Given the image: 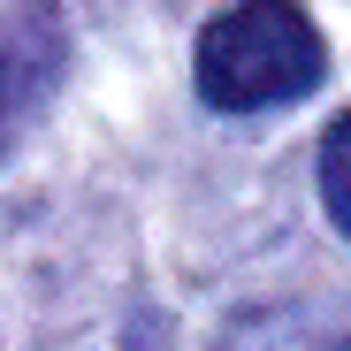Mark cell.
I'll return each mask as SVG.
<instances>
[{
    "label": "cell",
    "instance_id": "cell-5",
    "mask_svg": "<svg viewBox=\"0 0 351 351\" xmlns=\"http://www.w3.org/2000/svg\"><path fill=\"white\" fill-rule=\"evenodd\" d=\"M336 351H351V336H343V343H336Z\"/></svg>",
    "mask_w": 351,
    "mask_h": 351
},
{
    "label": "cell",
    "instance_id": "cell-4",
    "mask_svg": "<svg viewBox=\"0 0 351 351\" xmlns=\"http://www.w3.org/2000/svg\"><path fill=\"white\" fill-rule=\"evenodd\" d=\"M221 351H306V336L290 321H275V313H245L237 328L221 336Z\"/></svg>",
    "mask_w": 351,
    "mask_h": 351
},
{
    "label": "cell",
    "instance_id": "cell-1",
    "mask_svg": "<svg viewBox=\"0 0 351 351\" xmlns=\"http://www.w3.org/2000/svg\"><path fill=\"white\" fill-rule=\"evenodd\" d=\"M199 99L221 114H260L290 107L328 77V46L298 0H237L199 31Z\"/></svg>",
    "mask_w": 351,
    "mask_h": 351
},
{
    "label": "cell",
    "instance_id": "cell-3",
    "mask_svg": "<svg viewBox=\"0 0 351 351\" xmlns=\"http://www.w3.org/2000/svg\"><path fill=\"white\" fill-rule=\"evenodd\" d=\"M321 206H328V221L351 237V107L321 130Z\"/></svg>",
    "mask_w": 351,
    "mask_h": 351
},
{
    "label": "cell",
    "instance_id": "cell-2",
    "mask_svg": "<svg viewBox=\"0 0 351 351\" xmlns=\"http://www.w3.org/2000/svg\"><path fill=\"white\" fill-rule=\"evenodd\" d=\"M62 62H69V38H62V16L53 8L0 16V160H8L16 130L46 107V92L62 84Z\"/></svg>",
    "mask_w": 351,
    "mask_h": 351
}]
</instances>
